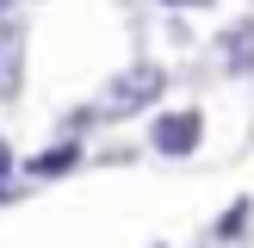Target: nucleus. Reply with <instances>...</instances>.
Segmentation results:
<instances>
[{"label": "nucleus", "instance_id": "4", "mask_svg": "<svg viewBox=\"0 0 254 248\" xmlns=\"http://www.w3.org/2000/svg\"><path fill=\"white\" fill-rule=\"evenodd\" d=\"M68 168H81V143H50L44 155H31L25 161V174H31V180H56V174H68Z\"/></svg>", "mask_w": 254, "mask_h": 248}, {"label": "nucleus", "instance_id": "3", "mask_svg": "<svg viewBox=\"0 0 254 248\" xmlns=\"http://www.w3.org/2000/svg\"><path fill=\"white\" fill-rule=\"evenodd\" d=\"M25 87V25L0 19V99H19Z\"/></svg>", "mask_w": 254, "mask_h": 248}, {"label": "nucleus", "instance_id": "6", "mask_svg": "<svg viewBox=\"0 0 254 248\" xmlns=\"http://www.w3.org/2000/svg\"><path fill=\"white\" fill-rule=\"evenodd\" d=\"M236 230H248V198H242V205H230V211H223V223H217V236H236Z\"/></svg>", "mask_w": 254, "mask_h": 248}, {"label": "nucleus", "instance_id": "7", "mask_svg": "<svg viewBox=\"0 0 254 248\" xmlns=\"http://www.w3.org/2000/svg\"><path fill=\"white\" fill-rule=\"evenodd\" d=\"M6 174H12V149L0 143V198H6Z\"/></svg>", "mask_w": 254, "mask_h": 248}, {"label": "nucleus", "instance_id": "8", "mask_svg": "<svg viewBox=\"0 0 254 248\" xmlns=\"http://www.w3.org/2000/svg\"><path fill=\"white\" fill-rule=\"evenodd\" d=\"M161 6H192L198 12V6H211V0H161Z\"/></svg>", "mask_w": 254, "mask_h": 248}, {"label": "nucleus", "instance_id": "5", "mask_svg": "<svg viewBox=\"0 0 254 248\" xmlns=\"http://www.w3.org/2000/svg\"><path fill=\"white\" fill-rule=\"evenodd\" d=\"M223 56H230V68H254V19H242L223 37Z\"/></svg>", "mask_w": 254, "mask_h": 248}, {"label": "nucleus", "instance_id": "2", "mask_svg": "<svg viewBox=\"0 0 254 248\" xmlns=\"http://www.w3.org/2000/svg\"><path fill=\"white\" fill-rule=\"evenodd\" d=\"M198 136H205V118H198L192 106H180V112H161V118L149 124V149H155V155H168V161L192 155V149H198Z\"/></svg>", "mask_w": 254, "mask_h": 248}, {"label": "nucleus", "instance_id": "1", "mask_svg": "<svg viewBox=\"0 0 254 248\" xmlns=\"http://www.w3.org/2000/svg\"><path fill=\"white\" fill-rule=\"evenodd\" d=\"M161 87H168V74L155 68V62H130L124 74H112V87H106V99H99V118H130V112H143V106H155L161 99Z\"/></svg>", "mask_w": 254, "mask_h": 248}]
</instances>
